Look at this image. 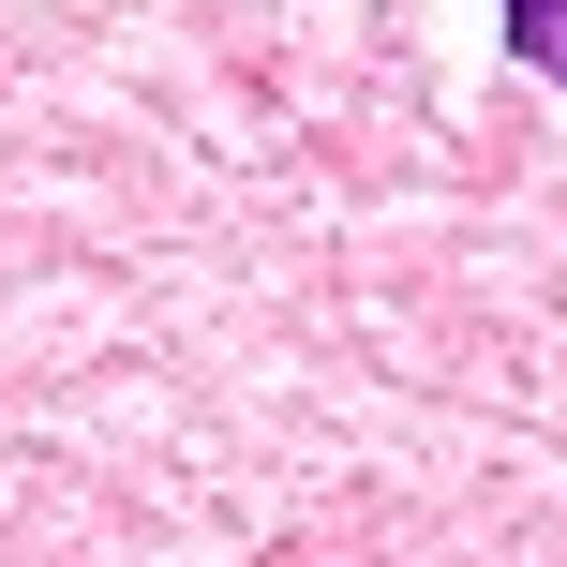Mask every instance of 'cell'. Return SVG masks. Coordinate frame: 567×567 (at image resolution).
<instances>
[{"label":"cell","instance_id":"1","mask_svg":"<svg viewBox=\"0 0 567 567\" xmlns=\"http://www.w3.org/2000/svg\"><path fill=\"white\" fill-rule=\"evenodd\" d=\"M508 45L538 60V75H567V0H508Z\"/></svg>","mask_w":567,"mask_h":567}]
</instances>
